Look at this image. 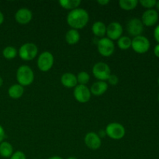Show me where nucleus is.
<instances>
[{
	"label": "nucleus",
	"mask_w": 159,
	"mask_h": 159,
	"mask_svg": "<svg viewBox=\"0 0 159 159\" xmlns=\"http://www.w3.org/2000/svg\"><path fill=\"white\" fill-rule=\"evenodd\" d=\"M67 23L69 25L71 29L79 30L83 29L89 23V15L85 9L82 8L73 9L70 11L67 15Z\"/></svg>",
	"instance_id": "nucleus-1"
},
{
	"label": "nucleus",
	"mask_w": 159,
	"mask_h": 159,
	"mask_svg": "<svg viewBox=\"0 0 159 159\" xmlns=\"http://www.w3.org/2000/svg\"><path fill=\"white\" fill-rule=\"evenodd\" d=\"M16 79L18 84L23 87L28 86L31 85L34 80V71L28 65H21L16 71Z\"/></svg>",
	"instance_id": "nucleus-2"
},
{
	"label": "nucleus",
	"mask_w": 159,
	"mask_h": 159,
	"mask_svg": "<svg viewBox=\"0 0 159 159\" xmlns=\"http://www.w3.org/2000/svg\"><path fill=\"white\" fill-rule=\"evenodd\" d=\"M38 54V48L34 43H25L18 50V55L22 60L31 61Z\"/></svg>",
	"instance_id": "nucleus-3"
},
{
	"label": "nucleus",
	"mask_w": 159,
	"mask_h": 159,
	"mask_svg": "<svg viewBox=\"0 0 159 159\" xmlns=\"http://www.w3.org/2000/svg\"><path fill=\"white\" fill-rule=\"evenodd\" d=\"M107 136L113 140H120L125 136L126 130L120 123L113 122L109 124L105 129Z\"/></svg>",
	"instance_id": "nucleus-4"
},
{
	"label": "nucleus",
	"mask_w": 159,
	"mask_h": 159,
	"mask_svg": "<svg viewBox=\"0 0 159 159\" xmlns=\"http://www.w3.org/2000/svg\"><path fill=\"white\" fill-rule=\"evenodd\" d=\"M150 47V41L144 36H138L132 39L131 48L138 54H145L149 51Z\"/></svg>",
	"instance_id": "nucleus-5"
},
{
	"label": "nucleus",
	"mask_w": 159,
	"mask_h": 159,
	"mask_svg": "<svg viewBox=\"0 0 159 159\" xmlns=\"http://www.w3.org/2000/svg\"><path fill=\"white\" fill-rule=\"evenodd\" d=\"M54 63V57L49 51H44L38 56L37 67L43 72H47L52 68Z\"/></svg>",
	"instance_id": "nucleus-6"
},
{
	"label": "nucleus",
	"mask_w": 159,
	"mask_h": 159,
	"mask_svg": "<svg viewBox=\"0 0 159 159\" xmlns=\"http://www.w3.org/2000/svg\"><path fill=\"white\" fill-rule=\"evenodd\" d=\"M93 74L99 81L106 82L111 75V70L107 64L102 61L97 62L93 68Z\"/></svg>",
	"instance_id": "nucleus-7"
},
{
	"label": "nucleus",
	"mask_w": 159,
	"mask_h": 159,
	"mask_svg": "<svg viewBox=\"0 0 159 159\" xmlns=\"http://www.w3.org/2000/svg\"><path fill=\"white\" fill-rule=\"evenodd\" d=\"M97 49L102 57H108L113 55L115 51V44L113 40L107 37H102L97 43Z\"/></svg>",
	"instance_id": "nucleus-8"
},
{
	"label": "nucleus",
	"mask_w": 159,
	"mask_h": 159,
	"mask_svg": "<svg viewBox=\"0 0 159 159\" xmlns=\"http://www.w3.org/2000/svg\"><path fill=\"white\" fill-rule=\"evenodd\" d=\"M74 95L75 99L80 103H85L88 102L91 99V92H90L89 88L86 85H77L74 88Z\"/></svg>",
	"instance_id": "nucleus-9"
},
{
	"label": "nucleus",
	"mask_w": 159,
	"mask_h": 159,
	"mask_svg": "<svg viewBox=\"0 0 159 159\" xmlns=\"http://www.w3.org/2000/svg\"><path fill=\"white\" fill-rule=\"evenodd\" d=\"M144 30V25L140 19L132 18L128 21L127 24V31L131 37L141 36Z\"/></svg>",
	"instance_id": "nucleus-10"
},
{
	"label": "nucleus",
	"mask_w": 159,
	"mask_h": 159,
	"mask_svg": "<svg viewBox=\"0 0 159 159\" xmlns=\"http://www.w3.org/2000/svg\"><path fill=\"white\" fill-rule=\"evenodd\" d=\"M107 38L111 40H117L123 36V26L118 22H112L107 26Z\"/></svg>",
	"instance_id": "nucleus-11"
},
{
	"label": "nucleus",
	"mask_w": 159,
	"mask_h": 159,
	"mask_svg": "<svg viewBox=\"0 0 159 159\" xmlns=\"http://www.w3.org/2000/svg\"><path fill=\"white\" fill-rule=\"evenodd\" d=\"M158 12H157L156 9H147L142 14L141 20L144 26H145L148 27H150V26H155L158 23Z\"/></svg>",
	"instance_id": "nucleus-12"
},
{
	"label": "nucleus",
	"mask_w": 159,
	"mask_h": 159,
	"mask_svg": "<svg viewBox=\"0 0 159 159\" xmlns=\"http://www.w3.org/2000/svg\"><path fill=\"white\" fill-rule=\"evenodd\" d=\"M85 145L91 150H98L101 147L102 140L99 138L98 134L95 132H89L84 138Z\"/></svg>",
	"instance_id": "nucleus-13"
},
{
	"label": "nucleus",
	"mask_w": 159,
	"mask_h": 159,
	"mask_svg": "<svg viewBox=\"0 0 159 159\" xmlns=\"http://www.w3.org/2000/svg\"><path fill=\"white\" fill-rule=\"evenodd\" d=\"M33 19V13L29 9L21 8L15 13V20L19 24H28Z\"/></svg>",
	"instance_id": "nucleus-14"
},
{
	"label": "nucleus",
	"mask_w": 159,
	"mask_h": 159,
	"mask_svg": "<svg viewBox=\"0 0 159 159\" xmlns=\"http://www.w3.org/2000/svg\"><path fill=\"white\" fill-rule=\"evenodd\" d=\"M92 95L96 96H100L103 95L108 89V83L103 81H97L92 85L89 89Z\"/></svg>",
	"instance_id": "nucleus-15"
},
{
	"label": "nucleus",
	"mask_w": 159,
	"mask_h": 159,
	"mask_svg": "<svg viewBox=\"0 0 159 159\" xmlns=\"http://www.w3.org/2000/svg\"><path fill=\"white\" fill-rule=\"evenodd\" d=\"M61 82L63 86L68 89L75 88L78 85L76 75L71 72H66L62 75L61 77Z\"/></svg>",
	"instance_id": "nucleus-16"
},
{
	"label": "nucleus",
	"mask_w": 159,
	"mask_h": 159,
	"mask_svg": "<svg viewBox=\"0 0 159 159\" xmlns=\"http://www.w3.org/2000/svg\"><path fill=\"white\" fill-rule=\"evenodd\" d=\"M92 31L96 37L102 38L107 34V26L102 22L96 21L92 26Z\"/></svg>",
	"instance_id": "nucleus-17"
},
{
	"label": "nucleus",
	"mask_w": 159,
	"mask_h": 159,
	"mask_svg": "<svg viewBox=\"0 0 159 159\" xmlns=\"http://www.w3.org/2000/svg\"><path fill=\"white\" fill-rule=\"evenodd\" d=\"M24 93V88L20 84H14L11 85L8 89V95L10 98L14 99H20Z\"/></svg>",
	"instance_id": "nucleus-18"
},
{
	"label": "nucleus",
	"mask_w": 159,
	"mask_h": 159,
	"mask_svg": "<svg viewBox=\"0 0 159 159\" xmlns=\"http://www.w3.org/2000/svg\"><path fill=\"white\" fill-rule=\"evenodd\" d=\"M80 40V34L79 30L70 29L65 34V40L69 45L76 44Z\"/></svg>",
	"instance_id": "nucleus-19"
},
{
	"label": "nucleus",
	"mask_w": 159,
	"mask_h": 159,
	"mask_svg": "<svg viewBox=\"0 0 159 159\" xmlns=\"http://www.w3.org/2000/svg\"><path fill=\"white\" fill-rule=\"evenodd\" d=\"M13 154V148L8 141H2L0 144V156L5 158H9Z\"/></svg>",
	"instance_id": "nucleus-20"
},
{
	"label": "nucleus",
	"mask_w": 159,
	"mask_h": 159,
	"mask_svg": "<svg viewBox=\"0 0 159 159\" xmlns=\"http://www.w3.org/2000/svg\"><path fill=\"white\" fill-rule=\"evenodd\" d=\"M58 2L63 9L70 11L78 9L81 5L80 0H60Z\"/></svg>",
	"instance_id": "nucleus-21"
},
{
	"label": "nucleus",
	"mask_w": 159,
	"mask_h": 159,
	"mask_svg": "<svg viewBox=\"0 0 159 159\" xmlns=\"http://www.w3.org/2000/svg\"><path fill=\"white\" fill-rule=\"evenodd\" d=\"M138 0H120L119 6L125 11H130L134 9L138 5Z\"/></svg>",
	"instance_id": "nucleus-22"
},
{
	"label": "nucleus",
	"mask_w": 159,
	"mask_h": 159,
	"mask_svg": "<svg viewBox=\"0 0 159 159\" xmlns=\"http://www.w3.org/2000/svg\"><path fill=\"white\" fill-rule=\"evenodd\" d=\"M131 42L132 39H130L129 37H127V36H122L120 38L117 40V46L120 50L126 51V50L131 48Z\"/></svg>",
	"instance_id": "nucleus-23"
},
{
	"label": "nucleus",
	"mask_w": 159,
	"mask_h": 159,
	"mask_svg": "<svg viewBox=\"0 0 159 159\" xmlns=\"http://www.w3.org/2000/svg\"><path fill=\"white\" fill-rule=\"evenodd\" d=\"M18 54V51L16 48L12 46H8L5 48L2 51L3 57L8 60H12L14 59Z\"/></svg>",
	"instance_id": "nucleus-24"
},
{
	"label": "nucleus",
	"mask_w": 159,
	"mask_h": 159,
	"mask_svg": "<svg viewBox=\"0 0 159 159\" xmlns=\"http://www.w3.org/2000/svg\"><path fill=\"white\" fill-rule=\"evenodd\" d=\"M78 85H86L90 80V75L86 71H80L76 75Z\"/></svg>",
	"instance_id": "nucleus-25"
},
{
	"label": "nucleus",
	"mask_w": 159,
	"mask_h": 159,
	"mask_svg": "<svg viewBox=\"0 0 159 159\" xmlns=\"http://www.w3.org/2000/svg\"><path fill=\"white\" fill-rule=\"evenodd\" d=\"M156 2V0H141V1H138V2L145 9H152L155 7Z\"/></svg>",
	"instance_id": "nucleus-26"
},
{
	"label": "nucleus",
	"mask_w": 159,
	"mask_h": 159,
	"mask_svg": "<svg viewBox=\"0 0 159 159\" xmlns=\"http://www.w3.org/2000/svg\"><path fill=\"white\" fill-rule=\"evenodd\" d=\"M9 159H26V155L21 151H17V152H13L12 156L9 158Z\"/></svg>",
	"instance_id": "nucleus-27"
},
{
	"label": "nucleus",
	"mask_w": 159,
	"mask_h": 159,
	"mask_svg": "<svg viewBox=\"0 0 159 159\" xmlns=\"http://www.w3.org/2000/svg\"><path fill=\"white\" fill-rule=\"evenodd\" d=\"M107 82H108V83L110 84V85H117L118 82H119V79H118V77L116 75L111 74L110 75V77L108 78V79H107Z\"/></svg>",
	"instance_id": "nucleus-28"
},
{
	"label": "nucleus",
	"mask_w": 159,
	"mask_h": 159,
	"mask_svg": "<svg viewBox=\"0 0 159 159\" xmlns=\"http://www.w3.org/2000/svg\"><path fill=\"white\" fill-rule=\"evenodd\" d=\"M5 136H6V134H5V130L3 128L2 126L0 124V144H1L2 141H4Z\"/></svg>",
	"instance_id": "nucleus-29"
},
{
	"label": "nucleus",
	"mask_w": 159,
	"mask_h": 159,
	"mask_svg": "<svg viewBox=\"0 0 159 159\" xmlns=\"http://www.w3.org/2000/svg\"><path fill=\"white\" fill-rule=\"evenodd\" d=\"M154 37L155 40L159 43V24L155 27V30H154Z\"/></svg>",
	"instance_id": "nucleus-30"
},
{
	"label": "nucleus",
	"mask_w": 159,
	"mask_h": 159,
	"mask_svg": "<svg viewBox=\"0 0 159 159\" xmlns=\"http://www.w3.org/2000/svg\"><path fill=\"white\" fill-rule=\"evenodd\" d=\"M97 3L98 4L100 5V6H107V4H109V3H110V1H109V0H98Z\"/></svg>",
	"instance_id": "nucleus-31"
},
{
	"label": "nucleus",
	"mask_w": 159,
	"mask_h": 159,
	"mask_svg": "<svg viewBox=\"0 0 159 159\" xmlns=\"http://www.w3.org/2000/svg\"><path fill=\"white\" fill-rule=\"evenodd\" d=\"M154 54L158 58H159V43H158L154 48Z\"/></svg>",
	"instance_id": "nucleus-32"
},
{
	"label": "nucleus",
	"mask_w": 159,
	"mask_h": 159,
	"mask_svg": "<svg viewBox=\"0 0 159 159\" xmlns=\"http://www.w3.org/2000/svg\"><path fill=\"white\" fill-rule=\"evenodd\" d=\"M98 135H99V138H104V137L107 135V134H106V131L105 130H99V132L98 133Z\"/></svg>",
	"instance_id": "nucleus-33"
},
{
	"label": "nucleus",
	"mask_w": 159,
	"mask_h": 159,
	"mask_svg": "<svg viewBox=\"0 0 159 159\" xmlns=\"http://www.w3.org/2000/svg\"><path fill=\"white\" fill-rule=\"evenodd\" d=\"M4 20H5L4 15H3L2 12L0 11V26H1V25L3 23V22H4Z\"/></svg>",
	"instance_id": "nucleus-34"
},
{
	"label": "nucleus",
	"mask_w": 159,
	"mask_h": 159,
	"mask_svg": "<svg viewBox=\"0 0 159 159\" xmlns=\"http://www.w3.org/2000/svg\"><path fill=\"white\" fill-rule=\"evenodd\" d=\"M48 159H63V158L60 156H57V155H54V156L50 157V158H48Z\"/></svg>",
	"instance_id": "nucleus-35"
},
{
	"label": "nucleus",
	"mask_w": 159,
	"mask_h": 159,
	"mask_svg": "<svg viewBox=\"0 0 159 159\" xmlns=\"http://www.w3.org/2000/svg\"><path fill=\"white\" fill-rule=\"evenodd\" d=\"M155 8H156V11L157 12H159V1L156 2V5H155Z\"/></svg>",
	"instance_id": "nucleus-36"
},
{
	"label": "nucleus",
	"mask_w": 159,
	"mask_h": 159,
	"mask_svg": "<svg viewBox=\"0 0 159 159\" xmlns=\"http://www.w3.org/2000/svg\"><path fill=\"white\" fill-rule=\"evenodd\" d=\"M2 85H3V79L2 78L0 77V87L2 86Z\"/></svg>",
	"instance_id": "nucleus-37"
},
{
	"label": "nucleus",
	"mask_w": 159,
	"mask_h": 159,
	"mask_svg": "<svg viewBox=\"0 0 159 159\" xmlns=\"http://www.w3.org/2000/svg\"><path fill=\"white\" fill-rule=\"evenodd\" d=\"M67 159H78V158H76L75 157H69V158H68Z\"/></svg>",
	"instance_id": "nucleus-38"
},
{
	"label": "nucleus",
	"mask_w": 159,
	"mask_h": 159,
	"mask_svg": "<svg viewBox=\"0 0 159 159\" xmlns=\"http://www.w3.org/2000/svg\"><path fill=\"white\" fill-rule=\"evenodd\" d=\"M158 85H159V77H158Z\"/></svg>",
	"instance_id": "nucleus-39"
},
{
	"label": "nucleus",
	"mask_w": 159,
	"mask_h": 159,
	"mask_svg": "<svg viewBox=\"0 0 159 159\" xmlns=\"http://www.w3.org/2000/svg\"><path fill=\"white\" fill-rule=\"evenodd\" d=\"M158 102H159V94H158Z\"/></svg>",
	"instance_id": "nucleus-40"
},
{
	"label": "nucleus",
	"mask_w": 159,
	"mask_h": 159,
	"mask_svg": "<svg viewBox=\"0 0 159 159\" xmlns=\"http://www.w3.org/2000/svg\"><path fill=\"white\" fill-rule=\"evenodd\" d=\"M37 159H38V158H37Z\"/></svg>",
	"instance_id": "nucleus-41"
}]
</instances>
